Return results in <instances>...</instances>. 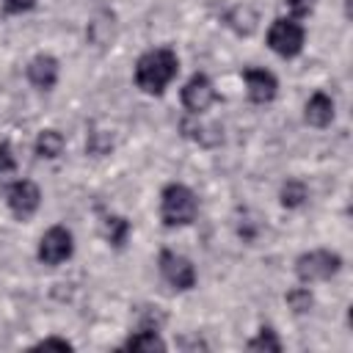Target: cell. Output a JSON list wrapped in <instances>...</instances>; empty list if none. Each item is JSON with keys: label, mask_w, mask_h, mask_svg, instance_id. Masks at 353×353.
<instances>
[{"label": "cell", "mask_w": 353, "mask_h": 353, "mask_svg": "<svg viewBox=\"0 0 353 353\" xmlns=\"http://www.w3.org/2000/svg\"><path fill=\"white\" fill-rule=\"evenodd\" d=\"M179 72V58L174 50L168 47H157V50H149L138 58L135 63V85L143 91V94H163L165 85L176 77Z\"/></svg>", "instance_id": "obj_1"}, {"label": "cell", "mask_w": 353, "mask_h": 353, "mask_svg": "<svg viewBox=\"0 0 353 353\" xmlns=\"http://www.w3.org/2000/svg\"><path fill=\"white\" fill-rule=\"evenodd\" d=\"M199 212V201H196V193L188 188V185H179V182H171L163 188L160 193V218L165 226H185L196 218Z\"/></svg>", "instance_id": "obj_2"}, {"label": "cell", "mask_w": 353, "mask_h": 353, "mask_svg": "<svg viewBox=\"0 0 353 353\" xmlns=\"http://www.w3.org/2000/svg\"><path fill=\"white\" fill-rule=\"evenodd\" d=\"M342 268V256L334 254V251H325V248H317V251H306L295 259V273L301 281L312 284V281H325L331 276H336Z\"/></svg>", "instance_id": "obj_3"}, {"label": "cell", "mask_w": 353, "mask_h": 353, "mask_svg": "<svg viewBox=\"0 0 353 353\" xmlns=\"http://www.w3.org/2000/svg\"><path fill=\"white\" fill-rule=\"evenodd\" d=\"M303 28L295 22V19H276L270 28H268V44L273 52H279L281 58H292L303 50Z\"/></svg>", "instance_id": "obj_4"}, {"label": "cell", "mask_w": 353, "mask_h": 353, "mask_svg": "<svg viewBox=\"0 0 353 353\" xmlns=\"http://www.w3.org/2000/svg\"><path fill=\"white\" fill-rule=\"evenodd\" d=\"M72 251H74V240L66 226H52L39 240V259L44 265H61L72 256Z\"/></svg>", "instance_id": "obj_5"}, {"label": "cell", "mask_w": 353, "mask_h": 353, "mask_svg": "<svg viewBox=\"0 0 353 353\" xmlns=\"http://www.w3.org/2000/svg\"><path fill=\"white\" fill-rule=\"evenodd\" d=\"M160 273L176 290H190L196 284V268H193V262L188 256L176 254V251H163L160 254Z\"/></svg>", "instance_id": "obj_6"}, {"label": "cell", "mask_w": 353, "mask_h": 353, "mask_svg": "<svg viewBox=\"0 0 353 353\" xmlns=\"http://www.w3.org/2000/svg\"><path fill=\"white\" fill-rule=\"evenodd\" d=\"M6 201H8L11 212H14L19 221H25V218H30V215L39 210V204H41V190L36 188V182L19 179V182H14V185L8 188Z\"/></svg>", "instance_id": "obj_7"}, {"label": "cell", "mask_w": 353, "mask_h": 353, "mask_svg": "<svg viewBox=\"0 0 353 353\" xmlns=\"http://www.w3.org/2000/svg\"><path fill=\"white\" fill-rule=\"evenodd\" d=\"M215 99H218L215 85H212V80H210L207 74H201V72H196V74L185 83V88H182V105H185L190 113H204Z\"/></svg>", "instance_id": "obj_8"}, {"label": "cell", "mask_w": 353, "mask_h": 353, "mask_svg": "<svg viewBox=\"0 0 353 353\" xmlns=\"http://www.w3.org/2000/svg\"><path fill=\"white\" fill-rule=\"evenodd\" d=\"M243 80H245V88H248L251 102H256V105L270 102L276 97V91H279V80L273 77V72L259 69V66L243 69Z\"/></svg>", "instance_id": "obj_9"}, {"label": "cell", "mask_w": 353, "mask_h": 353, "mask_svg": "<svg viewBox=\"0 0 353 353\" xmlns=\"http://www.w3.org/2000/svg\"><path fill=\"white\" fill-rule=\"evenodd\" d=\"M28 80H30V85L50 91L58 83V61L52 55H36L28 63Z\"/></svg>", "instance_id": "obj_10"}, {"label": "cell", "mask_w": 353, "mask_h": 353, "mask_svg": "<svg viewBox=\"0 0 353 353\" xmlns=\"http://www.w3.org/2000/svg\"><path fill=\"white\" fill-rule=\"evenodd\" d=\"M303 116H306V121L312 127H328L334 121V99L328 94H323V91H314L309 97V102H306Z\"/></svg>", "instance_id": "obj_11"}, {"label": "cell", "mask_w": 353, "mask_h": 353, "mask_svg": "<svg viewBox=\"0 0 353 353\" xmlns=\"http://www.w3.org/2000/svg\"><path fill=\"white\" fill-rule=\"evenodd\" d=\"M256 22H259V17H256L254 6H248V3H240V6H234V8L226 14V25H229L234 33H240V36L254 33Z\"/></svg>", "instance_id": "obj_12"}, {"label": "cell", "mask_w": 353, "mask_h": 353, "mask_svg": "<svg viewBox=\"0 0 353 353\" xmlns=\"http://www.w3.org/2000/svg\"><path fill=\"white\" fill-rule=\"evenodd\" d=\"M124 350H138V353H163L165 350V342L160 339L157 328H138L127 342H124Z\"/></svg>", "instance_id": "obj_13"}, {"label": "cell", "mask_w": 353, "mask_h": 353, "mask_svg": "<svg viewBox=\"0 0 353 353\" xmlns=\"http://www.w3.org/2000/svg\"><path fill=\"white\" fill-rule=\"evenodd\" d=\"M63 152V135L58 130H44L36 138V154L44 160H55Z\"/></svg>", "instance_id": "obj_14"}, {"label": "cell", "mask_w": 353, "mask_h": 353, "mask_svg": "<svg viewBox=\"0 0 353 353\" xmlns=\"http://www.w3.org/2000/svg\"><path fill=\"white\" fill-rule=\"evenodd\" d=\"M102 232H105V240H108L110 245L121 248V245L127 243V237H130V223H127L124 218H119V215H108V218L102 221Z\"/></svg>", "instance_id": "obj_15"}, {"label": "cell", "mask_w": 353, "mask_h": 353, "mask_svg": "<svg viewBox=\"0 0 353 353\" xmlns=\"http://www.w3.org/2000/svg\"><path fill=\"white\" fill-rule=\"evenodd\" d=\"M306 199H309V190H306V185L301 179H287L281 185V204L287 210H298Z\"/></svg>", "instance_id": "obj_16"}, {"label": "cell", "mask_w": 353, "mask_h": 353, "mask_svg": "<svg viewBox=\"0 0 353 353\" xmlns=\"http://www.w3.org/2000/svg\"><path fill=\"white\" fill-rule=\"evenodd\" d=\"M248 350H273V353H279L281 350V342H279V336H276L273 328H259V334L248 342Z\"/></svg>", "instance_id": "obj_17"}, {"label": "cell", "mask_w": 353, "mask_h": 353, "mask_svg": "<svg viewBox=\"0 0 353 353\" xmlns=\"http://www.w3.org/2000/svg\"><path fill=\"white\" fill-rule=\"evenodd\" d=\"M287 303H290V309H292L295 314H303V312L312 309V292H309L306 287H292V290L287 292Z\"/></svg>", "instance_id": "obj_18"}, {"label": "cell", "mask_w": 353, "mask_h": 353, "mask_svg": "<svg viewBox=\"0 0 353 353\" xmlns=\"http://www.w3.org/2000/svg\"><path fill=\"white\" fill-rule=\"evenodd\" d=\"M17 163H14V154H11V146L8 143H0V179H6L8 174H14Z\"/></svg>", "instance_id": "obj_19"}, {"label": "cell", "mask_w": 353, "mask_h": 353, "mask_svg": "<svg viewBox=\"0 0 353 353\" xmlns=\"http://www.w3.org/2000/svg\"><path fill=\"white\" fill-rule=\"evenodd\" d=\"M284 3H287V8H290L295 17H306V14L314 8L317 0H284Z\"/></svg>", "instance_id": "obj_20"}, {"label": "cell", "mask_w": 353, "mask_h": 353, "mask_svg": "<svg viewBox=\"0 0 353 353\" xmlns=\"http://www.w3.org/2000/svg\"><path fill=\"white\" fill-rule=\"evenodd\" d=\"M36 6V0H3V8L8 14H22V11H30Z\"/></svg>", "instance_id": "obj_21"}, {"label": "cell", "mask_w": 353, "mask_h": 353, "mask_svg": "<svg viewBox=\"0 0 353 353\" xmlns=\"http://www.w3.org/2000/svg\"><path fill=\"white\" fill-rule=\"evenodd\" d=\"M36 347H58V350H72V342L58 339V336H47V339H41Z\"/></svg>", "instance_id": "obj_22"}]
</instances>
